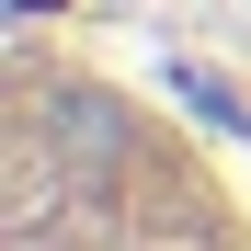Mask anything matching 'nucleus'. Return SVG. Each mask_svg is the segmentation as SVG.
<instances>
[{
    "mask_svg": "<svg viewBox=\"0 0 251 251\" xmlns=\"http://www.w3.org/2000/svg\"><path fill=\"white\" fill-rule=\"evenodd\" d=\"M12 251H251V205L172 103L23 34L12 57Z\"/></svg>",
    "mask_w": 251,
    "mask_h": 251,
    "instance_id": "obj_1",
    "label": "nucleus"
}]
</instances>
